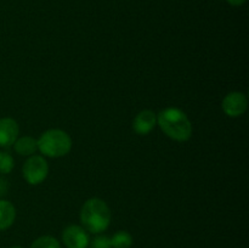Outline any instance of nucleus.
<instances>
[{"instance_id": "nucleus-1", "label": "nucleus", "mask_w": 249, "mask_h": 248, "mask_svg": "<svg viewBox=\"0 0 249 248\" xmlns=\"http://www.w3.org/2000/svg\"><path fill=\"white\" fill-rule=\"evenodd\" d=\"M157 125L172 140L185 142L192 136V123L187 114L177 107H168L157 114Z\"/></svg>"}, {"instance_id": "nucleus-2", "label": "nucleus", "mask_w": 249, "mask_h": 248, "mask_svg": "<svg viewBox=\"0 0 249 248\" xmlns=\"http://www.w3.org/2000/svg\"><path fill=\"white\" fill-rule=\"evenodd\" d=\"M80 223L82 226L91 233H102L111 224L112 213L108 204L101 198L92 197L84 202L80 209Z\"/></svg>"}, {"instance_id": "nucleus-3", "label": "nucleus", "mask_w": 249, "mask_h": 248, "mask_svg": "<svg viewBox=\"0 0 249 248\" xmlns=\"http://www.w3.org/2000/svg\"><path fill=\"white\" fill-rule=\"evenodd\" d=\"M36 142L38 151L49 158L63 157L72 150V138L62 129H49L44 131L36 139Z\"/></svg>"}, {"instance_id": "nucleus-4", "label": "nucleus", "mask_w": 249, "mask_h": 248, "mask_svg": "<svg viewBox=\"0 0 249 248\" xmlns=\"http://www.w3.org/2000/svg\"><path fill=\"white\" fill-rule=\"evenodd\" d=\"M22 175L29 185H39L45 181L49 175L48 160L39 155L29 156L22 167Z\"/></svg>"}, {"instance_id": "nucleus-5", "label": "nucleus", "mask_w": 249, "mask_h": 248, "mask_svg": "<svg viewBox=\"0 0 249 248\" xmlns=\"http://www.w3.org/2000/svg\"><path fill=\"white\" fill-rule=\"evenodd\" d=\"M224 113L231 118H237L246 113L248 108V99L246 94L241 91L229 92L221 102Z\"/></svg>"}, {"instance_id": "nucleus-6", "label": "nucleus", "mask_w": 249, "mask_h": 248, "mask_svg": "<svg viewBox=\"0 0 249 248\" xmlns=\"http://www.w3.org/2000/svg\"><path fill=\"white\" fill-rule=\"evenodd\" d=\"M62 241L67 248H88L90 237L83 226L71 224L63 230Z\"/></svg>"}, {"instance_id": "nucleus-7", "label": "nucleus", "mask_w": 249, "mask_h": 248, "mask_svg": "<svg viewBox=\"0 0 249 248\" xmlns=\"http://www.w3.org/2000/svg\"><path fill=\"white\" fill-rule=\"evenodd\" d=\"M157 125V114L151 109H142L133 121V129L138 135H148Z\"/></svg>"}, {"instance_id": "nucleus-8", "label": "nucleus", "mask_w": 249, "mask_h": 248, "mask_svg": "<svg viewBox=\"0 0 249 248\" xmlns=\"http://www.w3.org/2000/svg\"><path fill=\"white\" fill-rule=\"evenodd\" d=\"M18 134V123L14 118H0V147H10L14 145Z\"/></svg>"}, {"instance_id": "nucleus-9", "label": "nucleus", "mask_w": 249, "mask_h": 248, "mask_svg": "<svg viewBox=\"0 0 249 248\" xmlns=\"http://www.w3.org/2000/svg\"><path fill=\"white\" fill-rule=\"evenodd\" d=\"M16 219V208L7 199H0V231L11 228Z\"/></svg>"}, {"instance_id": "nucleus-10", "label": "nucleus", "mask_w": 249, "mask_h": 248, "mask_svg": "<svg viewBox=\"0 0 249 248\" xmlns=\"http://www.w3.org/2000/svg\"><path fill=\"white\" fill-rule=\"evenodd\" d=\"M14 148L19 156L29 157L38 151V142L33 136H22V138H17V140L15 141Z\"/></svg>"}, {"instance_id": "nucleus-11", "label": "nucleus", "mask_w": 249, "mask_h": 248, "mask_svg": "<svg viewBox=\"0 0 249 248\" xmlns=\"http://www.w3.org/2000/svg\"><path fill=\"white\" fill-rule=\"evenodd\" d=\"M112 248H130L133 246V236L128 231H117L111 237Z\"/></svg>"}, {"instance_id": "nucleus-12", "label": "nucleus", "mask_w": 249, "mask_h": 248, "mask_svg": "<svg viewBox=\"0 0 249 248\" xmlns=\"http://www.w3.org/2000/svg\"><path fill=\"white\" fill-rule=\"evenodd\" d=\"M31 248H61V245L55 237L50 235H45L40 236L36 241H33Z\"/></svg>"}, {"instance_id": "nucleus-13", "label": "nucleus", "mask_w": 249, "mask_h": 248, "mask_svg": "<svg viewBox=\"0 0 249 248\" xmlns=\"http://www.w3.org/2000/svg\"><path fill=\"white\" fill-rule=\"evenodd\" d=\"M14 167V157L6 151H0V174H10Z\"/></svg>"}, {"instance_id": "nucleus-14", "label": "nucleus", "mask_w": 249, "mask_h": 248, "mask_svg": "<svg viewBox=\"0 0 249 248\" xmlns=\"http://www.w3.org/2000/svg\"><path fill=\"white\" fill-rule=\"evenodd\" d=\"M88 248H112L111 237L99 233V236H96L91 242H89Z\"/></svg>"}, {"instance_id": "nucleus-15", "label": "nucleus", "mask_w": 249, "mask_h": 248, "mask_svg": "<svg viewBox=\"0 0 249 248\" xmlns=\"http://www.w3.org/2000/svg\"><path fill=\"white\" fill-rule=\"evenodd\" d=\"M7 187H9V185H7L6 180L0 179V197H1L2 195L7 191Z\"/></svg>"}, {"instance_id": "nucleus-16", "label": "nucleus", "mask_w": 249, "mask_h": 248, "mask_svg": "<svg viewBox=\"0 0 249 248\" xmlns=\"http://www.w3.org/2000/svg\"><path fill=\"white\" fill-rule=\"evenodd\" d=\"M226 1L232 5V6H241V5L245 4L246 0H226Z\"/></svg>"}, {"instance_id": "nucleus-17", "label": "nucleus", "mask_w": 249, "mask_h": 248, "mask_svg": "<svg viewBox=\"0 0 249 248\" xmlns=\"http://www.w3.org/2000/svg\"><path fill=\"white\" fill-rule=\"evenodd\" d=\"M11 248H22V247H18V246H16V247H11Z\"/></svg>"}]
</instances>
